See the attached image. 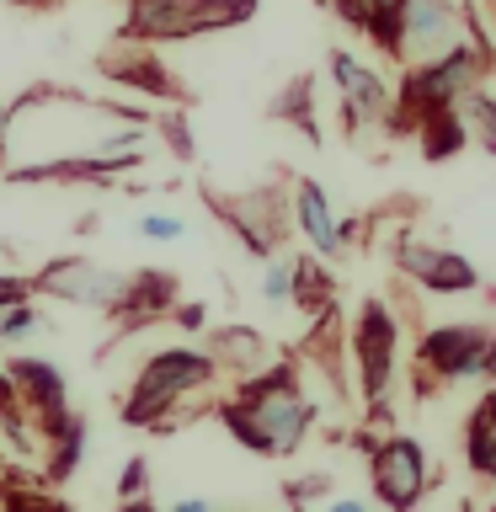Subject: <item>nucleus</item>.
<instances>
[{
	"instance_id": "1",
	"label": "nucleus",
	"mask_w": 496,
	"mask_h": 512,
	"mask_svg": "<svg viewBox=\"0 0 496 512\" xmlns=\"http://www.w3.org/2000/svg\"><path fill=\"white\" fill-rule=\"evenodd\" d=\"M219 422L230 427L235 443H246L262 459L299 454L315 427V400L304 395L294 358H278L262 374L240 379L230 400H219Z\"/></svg>"
},
{
	"instance_id": "2",
	"label": "nucleus",
	"mask_w": 496,
	"mask_h": 512,
	"mask_svg": "<svg viewBox=\"0 0 496 512\" xmlns=\"http://www.w3.org/2000/svg\"><path fill=\"white\" fill-rule=\"evenodd\" d=\"M496 70V48L486 38L464 43L459 54H448L438 64H416V70H406V80H400L395 91V134H416V123L422 118H438V112H459L464 96L486 91V75Z\"/></svg>"
},
{
	"instance_id": "3",
	"label": "nucleus",
	"mask_w": 496,
	"mask_h": 512,
	"mask_svg": "<svg viewBox=\"0 0 496 512\" xmlns=\"http://www.w3.org/2000/svg\"><path fill=\"white\" fill-rule=\"evenodd\" d=\"M214 358L198 347H166L155 358H144V368L134 374V390L123 400V422L128 427H160L171 411H182L192 395H203L214 384Z\"/></svg>"
},
{
	"instance_id": "4",
	"label": "nucleus",
	"mask_w": 496,
	"mask_h": 512,
	"mask_svg": "<svg viewBox=\"0 0 496 512\" xmlns=\"http://www.w3.org/2000/svg\"><path fill=\"white\" fill-rule=\"evenodd\" d=\"M256 16V0H128L123 38L128 43H182L203 32H224Z\"/></svg>"
},
{
	"instance_id": "5",
	"label": "nucleus",
	"mask_w": 496,
	"mask_h": 512,
	"mask_svg": "<svg viewBox=\"0 0 496 512\" xmlns=\"http://www.w3.org/2000/svg\"><path fill=\"white\" fill-rule=\"evenodd\" d=\"M128 288H134V272L123 267H102L91 256H54L32 272V294L64 299L75 310H96V315H123Z\"/></svg>"
},
{
	"instance_id": "6",
	"label": "nucleus",
	"mask_w": 496,
	"mask_h": 512,
	"mask_svg": "<svg viewBox=\"0 0 496 512\" xmlns=\"http://www.w3.org/2000/svg\"><path fill=\"white\" fill-rule=\"evenodd\" d=\"M416 374H422V395L432 384H454V379H496V331L432 326L416 342Z\"/></svg>"
},
{
	"instance_id": "7",
	"label": "nucleus",
	"mask_w": 496,
	"mask_h": 512,
	"mask_svg": "<svg viewBox=\"0 0 496 512\" xmlns=\"http://www.w3.org/2000/svg\"><path fill=\"white\" fill-rule=\"evenodd\" d=\"M203 203L214 208V219L224 224V230H235L240 246H246L251 256H262V262H272V251L288 240V224H294L278 187H251V192L203 187Z\"/></svg>"
},
{
	"instance_id": "8",
	"label": "nucleus",
	"mask_w": 496,
	"mask_h": 512,
	"mask_svg": "<svg viewBox=\"0 0 496 512\" xmlns=\"http://www.w3.org/2000/svg\"><path fill=\"white\" fill-rule=\"evenodd\" d=\"M352 363H358V390L368 406H384L390 400V379H395V352H400V326L384 299H363L358 315H352Z\"/></svg>"
},
{
	"instance_id": "9",
	"label": "nucleus",
	"mask_w": 496,
	"mask_h": 512,
	"mask_svg": "<svg viewBox=\"0 0 496 512\" xmlns=\"http://www.w3.org/2000/svg\"><path fill=\"white\" fill-rule=\"evenodd\" d=\"M464 43H475L464 6H454V0H411L406 16H400L395 59H406V70H416V64H438L448 54H459Z\"/></svg>"
},
{
	"instance_id": "10",
	"label": "nucleus",
	"mask_w": 496,
	"mask_h": 512,
	"mask_svg": "<svg viewBox=\"0 0 496 512\" xmlns=\"http://www.w3.org/2000/svg\"><path fill=\"white\" fill-rule=\"evenodd\" d=\"M368 480H374V496L390 512H411L432 486L427 448L416 438H406V432H384V438H374V448H368Z\"/></svg>"
},
{
	"instance_id": "11",
	"label": "nucleus",
	"mask_w": 496,
	"mask_h": 512,
	"mask_svg": "<svg viewBox=\"0 0 496 512\" xmlns=\"http://www.w3.org/2000/svg\"><path fill=\"white\" fill-rule=\"evenodd\" d=\"M326 64H331V86H336V96H342V123H347V128L390 123L395 91L384 86V75H379V70H368V64H363V59H352L347 48H331Z\"/></svg>"
},
{
	"instance_id": "12",
	"label": "nucleus",
	"mask_w": 496,
	"mask_h": 512,
	"mask_svg": "<svg viewBox=\"0 0 496 512\" xmlns=\"http://www.w3.org/2000/svg\"><path fill=\"white\" fill-rule=\"evenodd\" d=\"M6 374L16 384V395L27 400L32 427H38L43 438H54V432L70 427V390H64V368L59 363H48V358H11Z\"/></svg>"
},
{
	"instance_id": "13",
	"label": "nucleus",
	"mask_w": 496,
	"mask_h": 512,
	"mask_svg": "<svg viewBox=\"0 0 496 512\" xmlns=\"http://www.w3.org/2000/svg\"><path fill=\"white\" fill-rule=\"evenodd\" d=\"M395 267L411 283H422L427 294H475L480 272L464 251L454 246H427V240H400L395 246Z\"/></svg>"
},
{
	"instance_id": "14",
	"label": "nucleus",
	"mask_w": 496,
	"mask_h": 512,
	"mask_svg": "<svg viewBox=\"0 0 496 512\" xmlns=\"http://www.w3.org/2000/svg\"><path fill=\"white\" fill-rule=\"evenodd\" d=\"M102 75L107 80H118V86H134V91H150V96H166V102L182 107L187 102V91H182V80H176L166 64L155 59V48L150 43H118V48H107L102 54Z\"/></svg>"
},
{
	"instance_id": "15",
	"label": "nucleus",
	"mask_w": 496,
	"mask_h": 512,
	"mask_svg": "<svg viewBox=\"0 0 496 512\" xmlns=\"http://www.w3.org/2000/svg\"><path fill=\"white\" fill-rule=\"evenodd\" d=\"M288 214H294V230L315 246V256L336 262V256L347 251L342 219H336V208H331V198H326V187H320V182H310V176H294V203H288Z\"/></svg>"
},
{
	"instance_id": "16",
	"label": "nucleus",
	"mask_w": 496,
	"mask_h": 512,
	"mask_svg": "<svg viewBox=\"0 0 496 512\" xmlns=\"http://www.w3.org/2000/svg\"><path fill=\"white\" fill-rule=\"evenodd\" d=\"M208 358H214V368H230L235 379H251L262 374V368H272L278 358H272L267 336L256 326H219L208 331Z\"/></svg>"
},
{
	"instance_id": "17",
	"label": "nucleus",
	"mask_w": 496,
	"mask_h": 512,
	"mask_svg": "<svg viewBox=\"0 0 496 512\" xmlns=\"http://www.w3.org/2000/svg\"><path fill=\"white\" fill-rule=\"evenodd\" d=\"M176 310V278L171 272H134V288H128V304H123V326H150L155 315H171Z\"/></svg>"
},
{
	"instance_id": "18",
	"label": "nucleus",
	"mask_w": 496,
	"mask_h": 512,
	"mask_svg": "<svg viewBox=\"0 0 496 512\" xmlns=\"http://www.w3.org/2000/svg\"><path fill=\"white\" fill-rule=\"evenodd\" d=\"M464 464L480 480H496V395L491 390L480 395V406L464 422Z\"/></svg>"
},
{
	"instance_id": "19",
	"label": "nucleus",
	"mask_w": 496,
	"mask_h": 512,
	"mask_svg": "<svg viewBox=\"0 0 496 512\" xmlns=\"http://www.w3.org/2000/svg\"><path fill=\"white\" fill-rule=\"evenodd\" d=\"M294 304L310 320H320L326 310H336V283L326 262H315V256H294Z\"/></svg>"
},
{
	"instance_id": "20",
	"label": "nucleus",
	"mask_w": 496,
	"mask_h": 512,
	"mask_svg": "<svg viewBox=\"0 0 496 512\" xmlns=\"http://www.w3.org/2000/svg\"><path fill=\"white\" fill-rule=\"evenodd\" d=\"M0 438L11 443V454L16 459H27L32 454V411H27V400L16 395V384H11V374H0Z\"/></svg>"
},
{
	"instance_id": "21",
	"label": "nucleus",
	"mask_w": 496,
	"mask_h": 512,
	"mask_svg": "<svg viewBox=\"0 0 496 512\" xmlns=\"http://www.w3.org/2000/svg\"><path fill=\"white\" fill-rule=\"evenodd\" d=\"M272 118H288L310 144H320V123H315V80H310V75L288 80L283 96L272 102Z\"/></svg>"
},
{
	"instance_id": "22",
	"label": "nucleus",
	"mask_w": 496,
	"mask_h": 512,
	"mask_svg": "<svg viewBox=\"0 0 496 512\" xmlns=\"http://www.w3.org/2000/svg\"><path fill=\"white\" fill-rule=\"evenodd\" d=\"M416 144H422L427 160H448L454 150L470 144V128L459 123V112H438V118H422L416 123Z\"/></svg>"
},
{
	"instance_id": "23",
	"label": "nucleus",
	"mask_w": 496,
	"mask_h": 512,
	"mask_svg": "<svg viewBox=\"0 0 496 512\" xmlns=\"http://www.w3.org/2000/svg\"><path fill=\"white\" fill-rule=\"evenodd\" d=\"M80 459H86V422L70 416V427L48 438V480H70L80 470Z\"/></svg>"
},
{
	"instance_id": "24",
	"label": "nucleus",
	"mask_w": 496,
	"mask_h": 512,
	"mask_svg": "<svg viewBox=\"0 0 496 512\" xmlns=\"http://www.w3.org/2000/svg\"><path fill=\"white\" fill-rule=\"evenodd\" d=\"M459 123L470 128V139H480V150L496 155V96L491 91H475L459 102Z\"/></svg>"
},
{
	"instance_id": "25",
	"label": "nucleus",
	"mask_w": 496,
	"mask_h": 512,
	"mask_svg": "<svg viewBox=\"0 0 496 512\" xmlns=\"http://www.w3.org/2000/svg\"><path fill=\"white\" fill-rule=\"evenodd\" d=\"M0 512H70V507L43 486H32V480H11V486H0Z\"/></svg>"
},
{
	"instance_id": "26",
	"label": "nucleus",
	"mask_w": 496,
	"mask_h": 512,
	"mask_svg": "<svg viewBox=\"0 0 496 512\" xmlns=\"http://www.w3.org/2000/svg\"><path fill=\"white\" fill-rule=\"evenodd\" d=\"M262 304H272V310L294 304V256H272V262H262Z\"/></svg>"
},
{
	"instance_id": "27",
	"label": "nucleus",
	"mask_w": 496,
	"mask_h": 512,
	"mask_svg": "<svg viewBox=\"0 0 496 512\" xmlns=\"http://www.w3.org/2000/svg\"><path fill=\"white\" fill-rule=\"evenodd\" d=\"M411 0H374V27H368V38H374L384 54H395L400 48V16H406Z\"/></svg>"
},
{
	"instance_id": "28",
	"label": "nucleus",
	"mask_w": 496,
	"mask_h": 512,
	"mask_svg": "<svg viewBox=\"0 0 496 512\" xmlns=\"http://www.w3.org/2000/svg\"><path fill=\"white\" fill-rule=\"evenodd\" d=\"M160 139H166V150L176 160H192L198 155V144H192V128H187V112L182 107H166L160 112Z\"/></svg>"
},
{
	"instance_id": "29",
	"label": "nucleus",
	"mask_w": 496,
	"mask_h": 512,
	"mask_svg": "<svg viewBox=\"0 0 496 512\" xmlns=\"http://www.w3.org/2000/svg\"><path fill=\"white\" fill-rule=\"evenodd\" d=\"M43 326H48V320H43L38 304H16V310L0 315V342H22V336L43 331Z\"/></svg>"
},
{
	"instance_id": "30",
	"label": "nucleus",
	"mask_w": 496,
	"mask_h": 512,
	"mask_svg": "<svg viewBox=\"0 0 496 512\" xmlns=\"http://www.w3.org/2000/svg\"><path fill=\"white\" fill-rule=\"evenodd\" d=\"M139 240H155V246H166V240H182L187 235V219H176V214H139Z\"/></svg>"
},
{
	"instance_id": "31",
	"label": "nucleus",
	"mask_w": 496,
	"mask_h": 512,
	"mask_svg": "<svg viewBox=\"0 0 496 512\" xmlns=\"http://www.w3.org/2000/svg\"><path fill=\"white\" fill-rule=\"evenodd\" d=\"M144 496H150V464L134 454L118 475V502H144Z\"/></svg>"
},
{
	"instance_id": "32",
	"label": "nucleus",
	"mask_w": 496,
	"mask_h": 512,
	"mask_svg": "<svg viewBox=\"0 0 496 512\" xmlns=\"http://www.w3.org/2000/svg\"><path fill=\"white\" fill-rule=\"evenodd\" d=\"M326 491H331V475L326 470L310 475V480H288V486H283V496H288V507H294V512H304L315 496H326Z\"/></svg>"
},
{
	"instance_id": "33",
	"label": "nucleus",
	"mask_w": 496,
	"mask_h": 512,
	"mask_svg": "<svg viewBox=\"0 0 496 512\" xmlns=\"http://www.w3.org/2000/svg\"><path fill=\"white\" fill-rule=\"evenodd\" d=\"M326 6L342 16L352 32H368V27H374V0H326Z\"/></svg>"
},
{
	"instance_id": "34",
	"label": "nucleus",
	"mask_w": 496,
	"mask_h": 512,
	"mask_svg": "<svg viewBox=\"0 0 496 512\" xmlns=\"http://www.w3.org/2000/svg\"><path fill=\"white\" fill-rule=\"evenodd\" d=\"M16 304H32V278H6L0 272V315L16 310Z\"/></svg>"
},
{
	"instance_id": "35",
	"label": "nucleus",
	"mask_w": 496,
	"mask_h": 512,
	"mask_svg": "<svg viewBox=\"0 0 496 512\" xmlns=\"http://www.w3.org/2000/svg\"><path fill=\"white\" fill-rule=\"evenodd\" d=\"M176 326H182V331H203L208 326V310H203V304H176Z\"/></svg>"
},
{
	"instance_id": "36",
	"label": "nucleus",
	"mask_w": 496,
	"mask_h": 512,
	"mask_svg": "<svg viewBox=\"0 0 496 512\" xmlns=\"http://www.w3.org/2000/svg\"><path fill=\"white\" fill-rule=\"evenodd\" d=\"M166 512H219V507L208 502V496H176V502H171Z\"/></svg>"
},
{
	"instance_id": "37",
	"label": "nucleus",
	"mask_w": 496,
	"mask_h": 512,
	"mask_svg": "<svg viewBox=\"0 0 496 512\" xmlns=\"http://www.w3.org/2000/svg\"><path fill=\"white\" fill-rule=\"evenodd\" d=\"M11 150V107H0V160Z\"/></svg>"
},
{
	"instance_id": "38",
	"label": "nucleus",
	"mask_w": 496,
	"mask_h": 512,
	"mask_svg": "<svg viewBox=\"0 0 496 512\" xmlns=\"http://www.w3.org/2000/svg\"><path fill=\"white\" fill-rule=\"evenodd\" d=\"M326 512H368V507L358 502V496H336V502H331Z\"/></svg>"
},
{
	"instance_id": "39",
	"label": "nucleus",
	"mask_w": 496,
	"mask_h": 512,
	"mask_svg": "<svg viewBox=\"0 0 496 512\" xmlns=\"http://www.w3.org/2000/svg\"><path fill=\"white\" fill-rule=\"evenodd\" d=\"M118 512H160V507L150 502V496H144V502H118Z\"/></svg>"
},
{
	"instance_id": "40",
	"label": "nucleus",
	"mask_w": 496,
	"mask_h": 512,
	"mask_svg": "<svg viewBox=\"0 0 496 512\" xmlns=\"http://www.w3.org/2000/svg\"><path fill=\"white\" fill-rule=\"evenodd\" d=\"M11 6H43V0H11Z\"/></svg>"
},
{
	"instance_id": "41",
	"label": "nucleus",
	"mask_w": 496,
	"mask_h": 512,
	"mask_svg": "<svg viewBox=\"0 0 496 512\" xmlns=\"http://www.w3.org/2000/svg\"><path fill=\"white\" fill-rule=\"evenodd\" d=\"M491 395H496V379H491Z\"/></svg>"
},
{
	"instance_id": "42",
	"label": "nucleus",
	"mask_w": 496,
	"mask_h": 512,
	"mask_svg": "<svg viewBox=\"0 0 496 512\" xmlns=\"http://www.w3.org/2000/svg\"><path fill=\"white\" fill-rule=\"evenodd\" d=\"M486 512H496V502H491V507H486Z\"/></svg>"
},
{
	"instance_id": "43",
	"label": "nucleus",
	"mask_w": 496,
	"mask_h": 512,
	"mask_svg": "<svg viewBox=\"0 0 496 512\" xmlns=\"http://www.w3.org/2000/svg\"><path fill=\"white\" fill-rule=\"evenodd\" d=\"M464 512H470V507H464Z\"/></svg>"
}]
</instances>
